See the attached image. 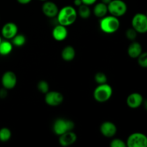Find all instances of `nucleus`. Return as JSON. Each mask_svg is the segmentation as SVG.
Wrapping results in <instances>:
<instances>
[{
	"label": "nucleus",
	"instance_id": "32",
	"mask_svg": "<svg viewBox=\"0 0 147 147\" xmlns=\"http://www.w3.org/2000/svg\"><path fill=\"white\" fill-rule=\"evenodd\" d=\"M100 1H101V2L104 3V4H108L109 3H110V1H111V0H100Z\"/></svg>",
	"mask_w": 147,
	"mask_h": 147
},
{
	"label": "nucleus",
	"instance_id": "2",
	"mask_svg": "<svg viewBox=\"0 0 147 147\" xmlns=\"http://www.w3.org/2000/svg\"><path fill=\"white\" fill-rule=\"evenodd\" d=\"M120 27V21L119 17L113 15H106L102 17L100 21V28L106 34H113Z\"/></svg>",
	"mask_w": 147,
	"mask_h": 147
},
{
	"label": "nucleus",
	"instance_id": "18",
	"mask_svg": "<svg viewBox=\"0 0 147 147\" xmlns=\"http://www.w3.org/2000/svg\"><path fill=\"white\" fill-rule=\"evenodd\" d=\"M108 11V7L107 4H104L103 2L97 3L96 5L94 6L93 8V14L96 17H98V18H102V17L106 16Z\"/></svg>",
	"mask_w": 147,
	"mask_h": 147
},
{
	"label": "nucleus",
	"instance_id": "33",
	"mask_svg": "<svg viewBox=\"0 0 147 147\" xmlns=\"http://www.w3.org/2000/svg\"><path fill=\"white\" fill-rule=\"evenodd\" d=\"M1 40H1V36H0V42H1Z\"/></svg>",
	"mask_w": 147,
	"mask_h": 147
},
{
	"label": "nucleus",
	"instance_id": "13",
	"mask_svg": "<svg viewBox=\"0 0 147 147\" xmlns=\"http://www.w3.org/2000/svg\"><path fill=\"white\" fill-rule=\"evenodd\" d=\"M144 98L142 94L139 93H131L126 98V104L131 109H138L142 105Z\"/></svg>",
	"mask_w": 147,
	"mask_h": 147
},
{
	"label": "nucleus",
	"instance_id": "15",
	"mask_svg": "<svg viewBox=\"0 0 147 147\" xmlns=\"http://www.w3.org/2000/svg\"><path fill=\"white\" fill-rule=\"evenodd\" d=\"M77 140V135L73 131H69L60 135L59 143L63 146H69L73 144Z\"/></svg>",
	"mask_w": 147,
	"mask_h": 147
},
{
	"label": "nucleus",
	"instance_id": "9",
	"mask_svg": "<svg viewBox=\"0 0 147 147\" xmlns=\"http://www.w3.org/2000/svg\"><path fill=\"white\" fill-rule=\"evenodd\" d=\"M17 83V78L15 73L12 71L5 72L1 77V84L3 88L10 90L14 88Z\"/></svg>",
	"mask_w": 147,
	"mask_h": 147
},
{
	"label": "nucleus",
	"instance_id": "16",
	"mask_svg": "<svg viewBox=\"0 0 147 147\" xmlns=\"http://www.w3.org/2000/svg\"><path fill=\"white\" fill-rule=\"evenodd\" d=\"M143 52L142 50V46L138 42L134 41L129 46L127 50L128 55L131 58H137Z\"/></svg>",
	"mask_w": 147,
	"mask_h": 147
},
{
	"label": "nucleus",
	"instance_id": "29",
	"mask_svg": "<svg viewBox=\"0 0 147 147\" xmlns=\"http://www.w3.org/2000/svg\"><path fill=\"white\" fill-rule=\"evenodd\" d=\"M96 1H97V0H82L83 4H86V5H88V6L94 4L96 2Z\"/></svg>",
	"mask_w": 147,
	"mask_h": 147
},
{
	"label": "nucleus",
	"instance_id": "34",
	"mask_svg": "<svg viewBox=\"0 0 147 147\" xmlns=\"http://www.w3.org/2000/svg\"><path fill=\"white\" fill-rule=\"evenodd\" d=\"M41 1H47V0H41Z\"/></svg>",
	"mask_w": 147,
	"mask_h": 147
},
{
	"label": "nucleus",
	"instance_id": "10",
	"mask_svg": "<svg viewBox=\"0 0 147 147\" xmlns=\"http://www.w3.org/2000/svg\"><path fill=\"white\" fill-rule=\"evenodd\" d=\"M1 35L6 40H11L18 32V27L14 22H7L1 28Z\"/></svg>",
	"mask_w": 147,
	"mask_h": 147
},
{
	"label": "nucleus",
	"instance_id": "26",
	"mask_svg": "<svg viewBox=\"0 0 147 147\" xmlns=\"http://www.w3.org/2000/svg\"><path fill=\"white\" fill-rule=\"evenodd\" d=\"M137 32L132 27V28L128 29L126 31V37H127L128 40L131 41H134L137 37Z\"/></svg>",
	"mask_w": 147,
	"mask_h": 147
},
{
	"label": "nucleus",
	"instance_id": "14",
	"mask_svg": "<svg viewBox=\"0 0 147 147\" xmlns=\"http://www.w3.org/2000/svg\"><path fill=\"white\" fill-rule=\"evenodd\" d=\"M52 35L56 41H63L67 38V35H68V31H67V27L65 26L58 24L53 28Z\"/></svg>",
	"mask_w": 147,
	"mask_h": 147
},
{
	"label": "nucleus",
	"instance_id": "20",
	"mask_svg": "<svg viewBox=\"0 0 147 147\" xmlns=\"http://www.w3.org/2000/svg\"><path fill=\"white\" fill-rule=\"evenodd\" d=\"M78 15L83 19H88L90 17L91 11H90V7L86 4H81L78 7V11H77Z\"/></svg>",
	"mask_w": 147,
	"mask_h": 147
},
{
	"label": "nucleus",
	"instance_id": "8",
	"mask_svg": "<svg viewBox=\"0 0 147 147\" xmlns=\"http://www.w3.org/2000/svg\"><path fill=\"white\" fill-rule=\"evenodd\" d=\"M64 100L63 95L58 91H50L45 93V101L50 106H58Z\"/></svg>",
	"mask_w": 147,
	"mask_h": 147
},
{
	"label": "nucleus",
	"instance_id": "17",
	"mask_svg": "<svg viewBox=\"0 0 147 147\" xmlns=\"http://www.w3.org/2000/svg\"><path fill=\"white\" fill-rule=\"evenodd\" d=\"M61 57L63 60L66 62H70L74 60L76 57V50L72 46H66L63 49L61 53Z\"/></svg>",
	"mask_w": 147,
	"mask_h": 147
},
{
	"label": "nucleus",
	"instance_id": "1",
	"mask_svg": "<svg viewBox=\"0 0 147 147\" xmlns=\"http://www.w3.org/2000/svg\"><path fill=\"white\" fill-rule=\"evenodd\" d=\"M56 17L59 24L67 27L73 24L76 21L78 12L72 6H65L59 10Z\"/></svg>",
	"mask_w": 147,
	"mask_h": 147
},
{
	"label": "nucleus",
	"instance_id": "24",
	"mask_svg": "<svg viewBox=\"0 0 147 147\" xmlns=\"http://www.w3.org/2000/svg\"><path fill=\"white\" fill-rule=\"evenodd\" d=\"M37 89L41 93H45L49 91V89H50V86H49L48 83L45 80H40L38 83H37Z\"/></svg>",
	"mask_w": 147,
	"mask_h": 147
},
{
	"label": "nucleus",
	"instance_id": "23",
	"mask_svg": "<svg viewBox=\"0 0 147 147\" xmlns=\"http://www.w3.org/2000/svg\"><path fill=\"white\" fill-rule=\"evenodd\" d=\"M95 81L98 83V84H103V83H107V76L103 72H98L96 75H95Z\"/></svg>",
	"mask_w": 147,
	"mask_h": 147
},
{
	"label": "nucleus",
	"instance_id": "21",
	"mask_svg": "<svg viewBox=\"0 0 147 147\" xmlns=\"http://www.w3.org/2000/svg\"><path fill=\"white\" fill-rule=\"evenodd\" d=\"M26 41V37L22 34H17L11 39V43L16 47H22L25 44Z\"/></svg>",
	"mask_w": 147,
	"mask_h": 147
},
{
	"label": "nucleus",
	"instance_id": "7",
	"mask_svg": "<svg viewBox=\"0 0 147 147\" xmlns=\"http://www.w3.org/2000/svg\"><path fill=\"white\" fill-rule=\"evenodd\" d=\"M126 144L128 147H146L147 146V137L142 133H133L129 135Z\"/></svg>",
	"mask_w": 147,
	"mask_h": 147
},
{
	"label": "nucleus",
	"instance_id": "28",
	"mask_svg": "<svg viewBox=\"0 0 147 147\" xmlns=\"http://www.w3.org/2000/svg\"><path fill=\"white\" fill-rule=\"evenodd\" d=\"M7 96V89L3 88L0 89V98H5Z\"/></svg>",
	"mask_w": 147,
	"mask_h": 147
},
{
	"label": "nucleus",
	"instance_id": "11",
	"mask_svg": "<svg viewBox=\"0 0 147 147\" xmlns=\"http://www.w3.org/2000/svg\"><path fill=\"white\" fill-rule=\"evenodd\" d=\"M42 11L46 17L49 18H54L57 17L59 9L57 4L53 1H45L42 6Z\"/></svg>",
	"mask_w": 147,
	"mask_h": 147
},
{
	"label": "nucleus",
	"instance_id": "19",
	"mask_svg": "<svg viewBox=\"0 0 147 147\" xmlns=\"http://www.w3.org/2000/svg\"><path fill=\"white\" fill-rule=\"evenodd\" d=\"M13 50L12 43L8 41V40H1L0 42V55L3 56L8 55Z\"/></svg>",
	"mask_w": 147,
	"mask_h": 147
},
{
	"label": "nucleus",
	"instance_id": "27",
	"mask_svg": "<svg viewBox=\"0 0 147 147\" xmlns=\"http://www.w3.org/2000/svg\"><path fill=\"white\" fill-rule=\"evenodd\" d=\"M111 147H126V144L122 139H114L111 142Z\"/></svg>",
	"mask_w": 147,
	"mask_h": 147
},
{
	"label": "nucleus",
	"instance_id": "3",
	"mask_svg": "<svg viewBox=\"0 0 147 147\" xmlns=\"http://www.w3.org/2000/svg\"><path fill=\"white\" fill-rule=\"evenodd\" d=\"M113 89L107 83L99 84L93 91V98L98 103H105L111 98Z\"/></svg>",
	"mask_w": 147,
	"mask_h": 147
},
{
	"label": "nucleus",
	"instance_id": "5",
	"mask_svg": "<svg viewBox=\"0 0 147 147\" xmlns=\"http://www.w3.org/2000/svg\"><path fill=\"white\" fill-rule=\"evenodd\" d=\"M74 127V122L68 119H57L53 124V131L55 134L60 136L69 131H73Z\"/></svg>",
	"mask_w": 147,
	"mask_h": 147
},
{
	"label": "nucleus",
	"instance_id": "30",
	"mask_svg": "<svg viewBox=\"0 0 147 147\" xmlns=\"http://www.w3.org/2000/svg\"><path fill=\"white\" fill-rule=\"evenodd\" d=\"M17 2L20 4H23V5H25V4H29L32 1V0H17Z\"/></svg>",
	"mask_w": 147,
	"mask_h": 147
},
{
	"label": "nucleus",
	"instance_id": "6",
	"mask_svg": "<svg viewBox=\"0 0 147 147\" xmlns=\"http://www.w3.org/2000/svg\"><path fill=\"white\" fill-rule=\"evenodd\" d=\"M132 27L137 33L145 34L147 32V17L143 13H137L131 20Z\"/></svg>",
	"mask_w": 147,
	"mask_h": 147
},
{
	"label": "nucleus",
	"instance_id": "25",
	"mask_svg": "<svg viewBox=\"0 0 147 147\" xmlns=\"http://www.w3.org/2000/svg\"><path fill=\"white\" fill-rule=\"evenodd\" d=\"M138 58V63L142 67L146 68L147 67V53H143L137 57Z\"/></svg>",
	"mask_w": 147,
	"mask_h": 147
},
{
	"label": "nucleus",
	"instance_id": "12",
	"mask_svg": "<svg viewBox=\"0 0 147 147\" xmlns=\"http://www.w3.org/2000/svg\"><path fill=\"white\" fill-rule=\"evenodd\" d=\"M100 133L106 138H112L117 132L116 126L111 121H105L100 125Z\"/></svg>",
	"mask_w": 147,
	"mask_h": 147
},
{
	"label": "nucleus",
	"instance_id": "22",
	"mask_svg": "<svg viewBox=\"0 0 147 147\" xmlns=\"http://www.w3.org/2000/svg\"><path fill=\"white\" fill-rule=\"evenodd\" d=\"M11 132L9 129L4 127L0 129V141L1 142H7L11 139Z\"/></svg>",
	"mask_w": 147,
	"mask_h": 147
},
{
	"label": "nucleus",
	"instance_id": "31",
	"mask_svg": "<svg viewBox=\"0 0 147 147\" xmlns=\"http://www.w3.org/2000/svg\"><path fill=\"white\" fill-rule=\"evenodd\" d=\"M74 4L76 7H79L81 4H83V1H82V0H74Z\"/></svg>",
	"mask_w": 147,
	"mask_h": 147
},
{
	"label": "nucleus",
	"instance_id": "4",
	"mask_svg": "<svg viewBox=\"0 0 147 147\" xmlns=\"http://www.w3.org/2000/svg\"><path fill=\"white\" fill-rule=\"evenodd\" d=\"M108 11L116 17H120L124 15L127 11V5L123 0H111L107 4Z\"/></svg>",
	"mask_w": 147,
	"mask_h": 147
}]
</instances>
